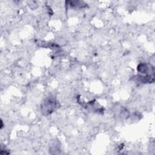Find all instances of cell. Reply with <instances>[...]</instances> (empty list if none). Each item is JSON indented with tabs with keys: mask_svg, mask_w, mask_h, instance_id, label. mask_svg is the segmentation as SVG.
<instances>
[{
	"mask_svg": "<svg viewBox=\"0 0 155 155\" xmlns=\"http://www.w3.org/2000/svg\"><path fill=\"white\" fill-rule=\"evenodd\" d=\"M137 70L142 73H147L148 71V67L145 64H142L138 66Z\"/></svg>",
	"mask_w": 155,
	"mask_h": 155,
	"instance_id": "cell-2",
	"label": "cell"
},
{
	"mask_svg": "<svg viewBox=\"0 0 155 155\" xmlns=\"http://www.w3.org/2000/svg\"><path fill=\"white\" fill-rule=\"evenodd\" d=\"M58 107V104L54 100H47L44 103V105L42 107L43 108V112H47V114H50L53 112Z\"/></svg>",
	"mask_w": 155,
	"mask_h": 155,
	"instance_id": "cell-1",
	"label": "cell"
}]
</instances>
